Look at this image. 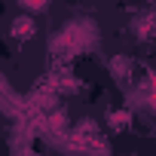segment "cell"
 Listing matches in <instances>:
<instances>
[{
    "label": "cell",
    "mask_w": 156,
    "mask_h": 156,
    "mask_svg": "<svg viewBox=\"0 0 156 156\" xmlns=\"http://www.w3.org/2000/svg\"><path fill=\"white\" fill-rule=\"evenodd\" d=\"M107 67H110V76H113L116 83H129V80H132V58H126V55H113Z\"/></svg>",
    "instance_id": "cell-1"
},
{
    "label": "cell",
    "mask_w": 156,
    "mask_h": 156,
    "mask_svg": "<svg viewBox=\"0 0 156 156\" xmlns=\"http://www.w3.org/2000/svg\"><path fill=\"white\" fill-rule=\"evenodd\" d=\"M12 37H19V40H28V37H34V31H37V22L34 19H28V16H19L16 22H12Z\"/></svg>",
    "instance_id": "cell-2"
},
{
    "label": "cell",
    "mask_w": 156,
    "mask_h": 156,
    "mask_svg": "<svg viewBox=\"0 0 156 156\" xmlns=\"http://www.w3.org/2000/svg\"><path fill=\"white\" fill-rule=\"evenodd\" d=\"M107 119H110V126H113V129H129V122H132V113H129V110H113Z\"/></svg>",
    "instance_id": "cell-3"
},
{
    "label": "cell",
    "mask_w": 156,
    "mask_h": 156,
    "mask_svg": "<svg viewBox=\"0 0 156 156\" xmlns=\"http://www.w3.org/2000/svg\"><path fill=\"white\" fill-rule=\"evenodd\" d=\"M49 129H52V132H64V129H67V113H64V110H55V113L49 116Z\"/></svg>",
    "instance_id": "cell-4"
},
{
    "label": "cell",
    "mask_w": 156,
    "mask_h": 156,
    "mask_svg": "<svg viewBox=\"0 0 156 156\" xmlns=\"http://www.w3.org/2000/svg\"><path fill=\"white\" fill-rule=\"evenodd\" d=\"M43 9H49L46 3H22V12H43Z\"/></svg>",
    "instance_id": "cell-5"
}]
</instances>
